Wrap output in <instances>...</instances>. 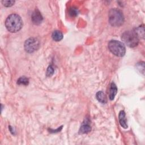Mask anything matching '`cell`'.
<instances>
[{"mask_svg": "<svg viewBox=\"0 0 145 145\" xmlns=\"http://www.w3.org/2000/svg\"><path fill=\"white\" fill-rule=\"evenodd\" d=\"M2 3L5 7H11L15 3V1H6L3 0L2 1Z\"/></svg>", "mask_w": 145, "mask_h": 145, "instance_id": "obj_16", "label": "cell"}, {"mask_svg": "<svg viewBox=\"0 0 145 145\" xmlns=\"http://www.w3.org/2000/svg\"><path fill=\"white\" fill-rule=\"evenodd\" d=\"M54 71V69L53 66H52V65L49 66L48 67V69H47L46 72V76H48V77L51 76L53 74Z\"/></svg>", "mask_w": 145, "mask_h": 145, "instance_id": "obj_15", "label": "cell"}, {"mask_svg": "<svg viewBox=\"0 0 145 145\" xmlns=\"http://www.w3.org/2000/svg\"><path fill=\"white\" fill-rule=\"evenodd\" d=\"M78 10L76 8L74 7H71L69 9V14L71 16H75L78 15Z\"/></svg>", "mask_w": 145, "mask_h": 145, "instance_id": "obj_14", "label": "cell"}, {"mask_svg": "<svg viewBox=\"0 0 145 145\" xmlns=\"http://www.w3.org/2000/svg\"><path fill=\"white\" fill-rule=\"evenodd\" d=\"M108 48L114 55L117 57H123L126 53L124 44L116 40H112L108 42Z\"/></svg>", "mask_w": 145, "mask_h": 145, "instance_id": "obj_4", "label": "cell"}, {"mask_svg": "<svg viewBox=\"0 0 145 145\" xmlns=\"http://www.w3.org/2000/svg\"><path fill=\"white\" fill-rule=\"evenodd\" d=\"M117 88L116 85V84L114 82H112L110 84V89H109V97L110 100L112 101L114 99V97L117 94Z\"/></svg>", "mask_w": 145, "mask_h": 145, "instance_id": "obj_8", "label": "cell"}, {"mask_svg": "<svg viewBox=\"0 0 145 145\" xmlns=\"http://www.w3.org/2000/svg\"><path fill=\"white\" fill-rule=\"evenodd\" d=\"M91 127L88 123H83L79 129V133L80 134H87L90 132Z\"/></svg>", "mask_w": 145, "mask_h": 145, "instance_id": "obj_9", "label": "cell"}, {"mask_svg": "<svg viewBox=\"0 0 145 145\" xmlns=\"http://www.w3.org/2000/svg\"><path fill=\"white\" fill-rule=\"evenodd\" d=\"M97 100L101 103H106L107 102V98L105 94L102 91H99L96 94Z\"/></svg>", "mask_w": 145, "mask_h": 145, "instance_id": "obj_10", "label": "cell"}, {"mask_svg": "<svg viewBox=\"0 0 145 145\" xmlns=\"http://www.w3.org/2000/svg\"><path fill=\"white\" fill-rule=\"evenodd\" d=\"M118 118H119V122H120V125L123 128L127 129L128 126L127 124V120H126V118L125 113L123 110H121L120 112Z\"/></svg>", "mask_w": 145, "mask_h": 145, "instance_id": "obj_7", "label": "cell"}, {"mask_svg": "<svg viewBox=\"0 0 145 145\" xmlns=\"http://www.w3.org/2000/svg\"><path fill=\"white\" fill-rule=\"evenodd\" d=\"M40 41L35 37H31L27 39L24 42V49L29 53L37 50L40 46Z\"/></svg>", "mask_w": 145, "mask_h": 145, "instance_id": "obj_5", "label": "cell"}, {"mask_svg": "<svg viewBox=\"0 0 145 145\" xmlns=\"http://www.w3.org/2000/svg\"><path fill=\"white\" fill-rule=\"evenodd\" d=\"M5 26L9 32L11 33L17 32L23 27L22 19L18 14H12L7 18L5 21Z\"/></svg>", "mask_w": 145, "mask_h": 145, "instance_id": "obj_1", "label": "cell"}, {"mask_svg": "<svg viewBox=\"0 0 145 145\" xmlns=\"http://www.w3.org/2000/svg\"><path fill=\"white\" fill-rule=\"evenodd\" d=\"M17 84L19 85L27 86L29 84V79L25 76H21L18 79Z\"/></svg>", "mask_w": 145, "mask_h": 145, "instance_id": "obj_13", "label": "cell"}, {"mask_svg": "<svg viewBox=\"0 0 145 145\" xmlns=\"http://www.w3.org/2000/svg\"><path fill=\"white\" fill-rule=\"evenodd\" d=\"M134 31L137 33V36H138L139 39V38H142L144 39V25H140L137 28L134 29Z\"/></svg>", "mask_w": 145, "mask_h": 145, "instance_id": "obj_12", "label": "cell"}, {"mask_svg": "<svg viewBox=\"0 0 145 145\" xmlns=\"http://www.w3.org/2000/svg\"><path fill=\"white\" fill-rule=\"evenodd\" d=\"M108 20L112 26L120 27L124 22V16L120 10L112 8L108 13Z\"/></svg>", "mask_w": 145, "mask_h": 145, "instance_id": "obj_2", "label": "cell"}, {"mask_svg": "<svg viewBox=\"0 0 145 145\" xmlns=\"http://www.w3.org/2000/svg\"><path fill=\"white\" fill-rule=\"evenodd\" d=\"M121 40L129 47L134 48L138 45L139 39L134 30L127 31L121 36Z\"/></svg>", "mask_w": 145, "mask_h": 145, "instance_id": "obj_3", "label": "cell"}, {"mask_svg": "<svg viewBox=\"0 0 145 145\" xmlns=\"http://www.w3.org/2000/svg\"><path fill=\"white\" fill-rule=\"evenodd\" d=\"M43 20V17L41 14L40 12L37 10L36 9L31 15V20L33 24L36 25H39L41 23Z\"/></svg>", "mask_w": 145, "mask_h": 145, "instance_id": "obj_6", "label": "cell"}, {"mask_svg": "<svg viewBox=\"0 0 145 145\" xmlns=\"http://www.w3.org/2000/svg\"><path fill=\"white\" fill-rule=\"evenodd\" d=\"M52 37L56 41H61L63 39V34L59 31H54L52 35Z\"/></svg>", "mask_w": 145, "mask_h": 145, "instance_id": "obj_11", "label": "cell"}]
</instances>
